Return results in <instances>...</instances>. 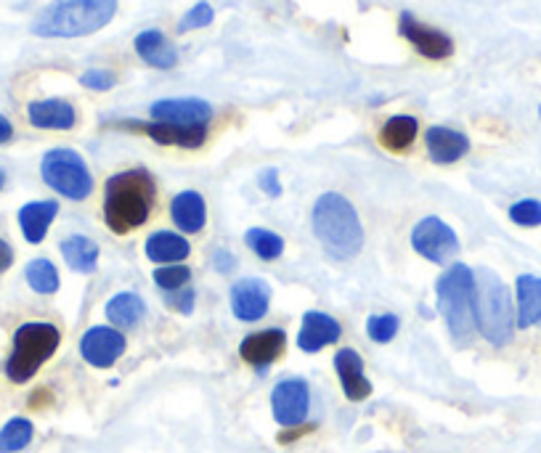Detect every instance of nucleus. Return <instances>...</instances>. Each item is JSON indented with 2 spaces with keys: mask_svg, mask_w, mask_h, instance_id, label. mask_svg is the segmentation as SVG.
Returning <instances> with one entry per match:
<instances>
[{
  "mask_svg": "<svg viewBox=\"0 0 541 453\" xmlns=\"http://www.w3.org/2000/svg\"><path fill=\"white\" fill-rule=\"evenodd\" d=\"M284 345H287V334L282 329H266V332L244 337L242 345H239V355L250 366L266 369L268 363H274L284 353Z\"/></svg>",
  "mask_w": 541,
  "mask_h": 453,
  "instance_id": "obj_16",
  "label": "nucleus"
},
{
  "mask_svg": "<svg viewBox=\"0 0 541 453\" xmlns=\"http://www.w3.org/2000/svg\"><path fill=\"white\" fill-rule=\"evenodd\" d=\"M515 295H518V326L520 329H531L541 321V279L523 273L515 281Z\"/></svg>",
  "mask_w": 541,
  "mask_h": 453,
  "instance_id": "obj_22",
  "label": "nucleus"
},
{
  "mask_svg": "<svg viewBox=\"0 0 541 453\" xmlns=\"http://www.w3.org/2000/svg\"><path fill=\"white\" fill-rule=\"evenodd\" d=\"M539 117H541V106H539Z\"/></svg>",
  "mask_w": 541,
  "mask_h": 453,
  "instance_id": "obj_43",
  "label": "nucleus"
},
{
  "mask_svg": "<svg viewBox=\"0 0 541 453\" xmlns=\"http://www.w3.org/2000/svg\"><path fill=\"white\" fill-rule=\"evenodd\" d=\"M271 305V287L263 279H242L231 287V310L239 321H260Z\"/></svg>",
  "mask_w": 541,
  "mask_h": 453,
  "instance_id": "obj_13",
  "label": "nucleus"
},
{
  "mask_svg": "<svg viewBox=\"0 0 541 453\" xmlns=\"http://www.w3.org/2000/svg\"><path fill=\"white\" fill-rule=\"evenodd\" d=\"M335 369L348 401H364L372 395V382L364 374V361L356 350L345 348L335 355Z\"/></svg>",
  "mask_w": 541,
  "mask_h": 453,
  "instance_id": "obj_18",
  "label": "nucleus"
},
{
  "mask_svg": "<svg viewBox=\"0 0 541 453\" xmlns=\"http://www.w3.org/2000/svg\"><path fill=\"white\" fill-rule=\"evenodd\" d=\"M244 242L260 260H276L284 252V239L274 234V231H268V228H250L247 236H244Z\"/></svg>",
  "mask_w": 541,
  "mask_h": 453,
  "instance_id": "obj_29",
  "label": "nucleus"
},
{
  "mask_svg": "<svg viewBox=\"0 0 541 453\" xmlns=\"http://www.w3.org/2000/svg\"><path fill=\"white\" fill-rule=\"evenodd\" d=\"M398 32H401L425 59L441 61L449 59L451 53H454V43H451L449 35H443L441 30H433V27L417 22L409 11H404L401 19H398Z\"/></svg>",
  "mask_w": 541,
  "mask_h": 453,
  "instance_id": "obj_11",
  "label": "nucleus"
},
{
  "mask_svg": "<svg viewBox=\"0 0 541 453\" xmlns=\"http://www.w3.org/2000/svg\"><path fill=\"white\" fill-rule=\"evenodd\" d=\"M3 183H6V173L0 170V189H3Z\"/></svg>",
  "mask_w": 541,
  "mask_h": 453,
  "instance_id": "obj_42",
  "label": "nucleus"
},
{
  "mask_svg": "<svg viewBox=\"0 0 541 453\" xmlns=\"http://www.w3.org/2000/svg\"><path fill=\"white\" fill-rule=\"evenodd\" d=\"M80 353L96 369H109L125 353V337L112 326H93L80 340Z\"/></svg>",
  "mask_w": 541,
  "mask_h": 453,
  "instance_id": "obj_12",
  "label": "nucleus"
},
{
  "mask_svg": "<svg viewBox=\"0 0 541 453\" xmlns=\"http://www.w3.org/2000/svg\"><path fill=\"white\" fill-rule=\"evenodd\" d=\"M117 14V0H54L32 22L40 38H85L104 30Z\"/></svg>",
  "mask_w": 541,
  "mask_h": 453,
  "instance_id": "obj_3",
  "label": "nucleus"
},
{
  "mask_svg": "<svg viewBox=\"0 0 541 453\" xmlns=\"http://www.w3.org/2000/svg\"><path fill=\"white\" fill-rule=\"evenodd\" d=\"M136 53L154 69H173L178 64L176 46L160 30H144L136 35Z\"/></svg>",
  "mask_w": 541,
  "mask_h": 453,
  "instance_id": "obj_21",
  "label": "nucleus"
},
{
  "mask_svg": "<svg viewBox=\"0 0 541 453\" xmlns=\"http://www.w3.org/2000/svg\"><path fill=\"white\" fill-rule=\"evenodd\" d=\"M311 223L321 247L337 260H351L364 247V228H361L359 212L343 194H335V191L321 194L313 204Z\"/></svg>",
  "mask_w": 541,
  "mask_h": 453,
  "instance_id": "obj_1",
  "label": "nucleus"
},
{
  "mask_svg": "<svg viewBox=\"0 0 541 453\" xmlns=\"http://www.w3.org/2000/svg\"><path fill=\"white\" fill-rule=\"evenodd\" d=\"M154 178L146 170H125V173L112 175L107 181V194H104V220L115 234H128L133 228H141L149 220L152 212Z\"/></svg>",
  "mask_w": 541,
  "mask_h": 453,
  "instance_id": "obj_2",
  "label": "nucleus"
},
{
  "mask_svg": "<svg viewBox=\"0 0 541 453\" xmlns=\"http://www.w3.org/2000/svg\"><path fill=\"white\" fill-rule=\"evenodd\" d=\"M27 117H30V125L40 130H69L75 128L77 122L75 106L64 99L32 101L27 106Z\"/></svg>",
  "mask_w": 541,
  "mask_h": 453,
  "instance_id": "obj_19",
  "label": "nucleus"
},
{
  "mask_svg": "<svg viewBox=\"0 0 541 453\" xmlns=\"http://www.w3.org/2000/svg\"><path fill=\"white\" fill-rule=\"evenodd\" d=\"M191 255V244L181 234L173 231H157L146 239V257L154 263L176 265Z\"/></svg>",
  "mask_w": 541,
  "mask_h": 453,
  "instance_id": "obj_24",
  "label": "nucleus"
},
{
  "mask_svg": "<svg viewBox=\"0 0 541 453\" xmlns=\"http://www.w3.org/2000/svg\"><path fill=\"white\" fill-rule=\"evenodd\" d=\"M56 215H59V204H56L54 199L24 204L22 210H19V226H22L24 239L30 244L43 242Z\"/></svg>",
  "mask_w": 541,
  "mask_h": 453,
  "instance_id": "obj_20",
  "label": "nucleus"
},
{
  "mask_svg": "<svg viewBox=\"0 0 541 453\" xmlns=\"http://www.w3.org/2000/svg\"><path fill=\"white\" fill-rule=\"evenodd\" d=\"M14 138V128H11V122L0 114V144H8Z\"/></svg>",
  "mask_w": 541,
  "mask_h": 453,
  "instance_id": "obj_41",
  "label": "nucleus"
},
{
  "mask_svg": "<svg viewBox=\"0 0 541 453\" xmlns=\"http://www.w3.org/2000/svg\"><path fill=\"white\" fill-rule=\"evenodd\" d=\"M417 120L409 117V114H396V117H390L380 130V144L390 151H406L409 146L414 144V138H417Z\"/></svg>",
  "mask_w": 541,
  "mask_h": 453,
  "instance_id": "obj_26",
  "label": "nucleus"
},
{
  "mask_svg": "<svg viewBox=\"0 0 541 453\" xmlns=\"http://www.w3.org/2000/svg\"><path fill=\"white\" fill-rule=\"evenodd\" d=\"M40 175L48 189L59 191L61 197L83 202L91 197L93 175L85 159L72 149H51L40 162Z\"/></svg>",
  "mask_w": 541,
  "mask_h": 453,
  "instance_id": "obj_7",
  "label": "nucleus"
},
{
  "mask_svg": "<svg viewBox=\"0 0 541 453\" xmlns=\"http://www.w3.org/2000/svg\"><path fill=\"white\" fill-rule=\"evenodd\" d=\"M425 146L433 162H438V165H454V162H459L470 151V138L465 133H459V130L433 125L425 133Z\"/></svg>",
  "mask_w": 541,
  "mask_h": 453,
  "instance_id": "obj_14",
  "label": "nucleus"
},
{
  "mask_svg": "<svg viewBox=\"0 0 541 453\" xmlns=\"http://www.w3.org/2000/svg\"><path fill=\"white\" fill-rule=\"evenodd\" d=\"M258 186L268 197H282V183H279V173H276L274 167H268V170L258 175Z\"/></svg>",
  "mask_w": 541,
  "mask_h": 453,
  "instance_id": "obj_37",
  "label": "nucleus"
},
{
  "mask_svg": "<svg viewBox=\"0 0 541 453\" xmlns=\"http://www.w3.org/2000/svg\"><path fill=\"white\" fill-rule=\"evenodd\" d=\"M340 334H343V329H340L335 318L327 316V313H319V310H311V313L303 316L298 345L305 353H319V350H324L327 345L340 340Z\"/></svg>",
  "mask_w": 541,
  "mask_h": 453,
  "instance_id": "obj_15",
  "label": "nucleus"
},
{
  "mask_svg": "<svg viewBox=\"0 0 541 453\" xmlns=\"http://www.w3.org/2000/svg\"><path fill=\"white\" fill-rule=\"evenodd\" d=\"M59 340L61 334L54 324L32 321V324L19 326L14 334V350L6 361V377L16 385L30 382L38 374L40 366L56 353Z\"/></svg>",
  "mask_w": 541,
  "mask_h": 453,
  "instance_id": "obj_6",
  "label": "nucleus"
},
{
  "mask_svg": "<svg viewBox=\"0 0 541 453\" xmlns=\"http://www.w3.org/2000/svg\"><path fill=\"white\" fill-rule=\"evenodd\" d=\"M213 265L218 268L221 273H229L237 268V257H234V252H226V250H215L213 255Z\"/></svg>",
  "mask_w": 541,
  "mask_h": 453,
  "instance_id": "obj_38",
  "label": "nucleus"
},
{
  "mask_svg": "<svg viewBox=\"0 0 541 453\" xmlns=\"http://www.w3.org/2000/svg\"><path fill=\"white\" fill-rule=\"evenodd\" d=\"M398 332V316L393 313H382V316H372L366 321V334H369V340L374 342H390L396 337Z\"/></svg>",
  "mask_w": 541,
  "mask_h": 453,
  "instance_id": "obj_33",
  "label": "nucleus"
},
{
  "mask_svg": "<svg viewBox=\"0 0 541 453\" xmlns=\"http://www.w3.org/2000/svg\"><path fill=\"white\" fill-rule=\"evenodd\" d=\"M32 435H35V430H32L30 419L16 416V419L6 422V427L0 430V453L22 451V448L30 446Z\"/></svg>",
  "mask_w": 541,
  "mask_h": 453,
  "instance_id": "obj_30",
  "label": "nucleus"
},
{
  "mask_svg": "<svg viewBox=\"0 0 541 453\" xmlns=\"http://www.w3.org/2000/svg\"><path fill=\"white\" fill-rule=\"evenodd\" d=\"M80 85L91 88V91H112L117 85V75L109 72V69H88V72L80 77Z\"/></svg>",
  "mask_w": 541,
  "mask_h": 453,
  "instance_id": "obj_35",
  "label": "nucleus"
},
{
  "mask_svg": "<svg viewBox=\"0 0 541 453\" xmlns=\"http://www.w3.org/2000/svg\"><path fill=\"white\" fill-rule=\"evenodd\" d=\"M311 406V393L303 379H284L274 387L271 393V408H274V419L282 427H298L308 416Z\"/></svg>",
  "mask_w": 541,
  "mask_h": 453,
  "instance_id": "obj_9",
  "label": "nucleus"
},
{
  "mask_svg": "<svg viewBox=\"0 0 541 453\" xmlns=\"http://www.w3.org/2000/svg\"><path fill=\"white\" fill-rule=\"evenodd\" d=\"M510 220L515 226L536 228L541 226V202L536 199H520L510 207Z\"/></svg>",
  "mask_w": 541,
  "mask_h": 453,
  "instance_id": "obj_32",
  "label": "nucleus"
},
{
  "mask_svg": "<svg viewBox=\"0 0 541 453\" xmlns=\"http://www.w3.org/2000/svg\"><path fill=\"white\" fill-rule=\"evenodd\" d=\"M191 279V271L186 268V265H162V268H157L154 271V284L160 289H165V292H178V289H183L186 284H189Z\"/></svg>",
  "mask_w": 541,
  "mask_h": 453,
  "instance_id": "obj_31",
  "label": "nucleus"
},
{
  "mask_svg": "<svg viewBox=\"0 0 541 453\" xmlns=\"http://www.w3.org/2000/svg\"><path fill=\"white\" fill-rule=\"evenodd\" d=\"M438 310L446 318L451 337L462 345L470 342L475 332V273L473 268L457 263L443 273L435 284Z\"/></svg>",
  "mask_w": 541,
  "mask_h": 453,
  "instance_id": "obj_5",
  "label": "nucleus"
},
{
  "mask_svg": "<svg viewBox=\"0 0 541 453\" xmlns=\"http://www.w3.org/2000/svg\"><path fill=\"white\" fill-rule=\"evenodd\" d=\"M125 125L141 130V133H146L152 141L162 146L199 149L207 138V128H178V125H165V122H125Z\"/></svg>",
  "mask_w": 541,
  "mask_h": 453,
  "instance_id": "obj_17",
  "label": "nucleus"
},
{
  "mask_svg": "<svg viewBox=\"0 0 541 453\" xmlns=\"http://www.w3.org/2000/svg\"><path fill=\"white\" fill-rule=\"evenodd\" d=\"M213 6L207 3V0H199L197 6L189 8L186 14H183V19L178 22V32H191V30H202V27H207V24L213 22Z\"/></svg>",
  "mask_w": 541,
  "mask_h": 453,
  "instance_id": "obj_34",
  "label": "nucleus"
},
{
  "mask_svg": "<svg viewBox=\"0 0 541 453\" xmlns=\"http://www.w3.org/2000/svg\"><path fill=\"white\" fill-rule=\"evenodd\" d=\"M24 276H27V284L32 287V292H38V295H56L59 292V271L46 257L32 260Z\"/></svg>",
  "mask_w": 541,
  "mask_h": 453,
  "instance_id": "obj_28",
  "label": "nucleus"
},
{
  "mask_svg": "<svg viewBox=\"0 0 541 453\" xmlns=\"http://www.w3.org/2000/svg\"><path fill=\"white\" fill-rule=\"evenodd\" d=\"M11 263H14V250H11V244L0 239V273L8 271Z\"/></svg>",
  "mask_w": 541,
  "mask_h": 453,
  "instance_id": "obj_40",
  "label": "nucleus"
},
{
  "mask_svg": "<svg viewBox=\"0 0 541 453\" xmlns=\"http://www.w3.org/2000/svg\"><path fill=\"white\" fill-rule=\"evenodd\" d=\"M313 427L311 424H308V427H287V432H282V435H279V443H284V446H287V443H292V440H298L300 435H305V432H311Z\"/></svg>",
  "mask_w": 541,
  "mask_h": 453,
  "instance_id": "obj_39",
  "label": "nucleus"
},
{
  "mask_svg": "<svg viewBox=\"0 0 541 453\" xmlns=\"http://www.w3.org/2000/svg\"><path fill=\"white\" fill-rule=\"evenodd\" d=\"M61 255L77 273H93L99 265V247L88 236H69L61 242Z\"/></svg>",
  "mask_w": 541,
  "mask_h": 453,
  "instance_id": "obj_25",
  "label": "nucleus"
},
{
  "mask_svg": "<svg viewBox=\"0 0 541 453\" xmlns=\"http://www.w3.org/2000/svg\"><path fill=\"white\" fill-rule=\"evenodd\" d=\"M412 247L430 263L443 265L459 252V239L449 223L430 215L412 228Z\"/></svg>",
  "mask_w": 541,
  "mask_h": 453,
  "instance_id": "obj_8",
  "label": "nucleus"
},
{
  "mask_svg": "<svg viewBox=\"0 0 541 453\" xmlns=\"http://www.w3.org/2000/svg\"><path fill=\"white\" fill-rule=\"evenodd\" d=\"M170 215H173V223L181 228L183 234H199L207 220L205 199L199 197L197 191H181L170 204Z\"/></svg>",
  "mask_w": 541,
  "mask_h": 453,
  "instance_id": "obj_23",
  "label": "nucleus"
},
{
  "mask_svg": "<svg viewBox=\"0 0 541 453\" xmlns=\"http://www.w3.org/2000/svg\"><path fill=\"white\" fill-rule=\"evenodd\" d=\"M165 300V305H168L170 310H178V313H183V316H189L191 310H194V292L191 289H178V292H170L168 297H162Z\"/></svg>",
  "mask_w": 541,
  "mask_h": 453,
  "instance_id": "obj_36",
  "label": "nucleus"
},
{
  "mask_svg": "<svg viewBox=\"0 0 541 453\" xmlns=\"http://www.w3.org/2000/svg\"><path fill=\"white\" fill-rule=\"evenodd\" d=\"M475 324L491 345L502 348L512 340L515 332V308H512L510 289L494 271L475 273Z\"/></svg>",
  "mask_w": 541,
  "mask_h": 453,
  "instance_id": "obj_4",
  "label": "nucleus"
},
{
  "mask_svg": "<svg viewBox=\"0 0 541 453\" xmlns=\"http://www.w3.org/2000/svg\"><path fill=\"white\" fill-rule=\"evenodd\" d=\"M146 305L144 300L133 292H120L107 302V318L117 329H133L144 318Z\"/></svg>",
  "mask_w": 541,
  "mask_h": 453,
  "instance_id": "obj_27",
  "label": "nucleus"
},
{
  "mask_svg": "<svg viewBox=\"0 0 541 453\" xmlns=\"http://www.w3.org/2000/svg\"><path fill=\"white\" fill-rule=\"evenodd\" d=\"M152 120L178 128H207L213 120V106L202 99H165L152 104Z\"/></svg>",
  "mask_w": 541,
  "mask_h": 453,
  "instance_id": "obj_10",
  "label": "nucleus"
}]
</instances>
